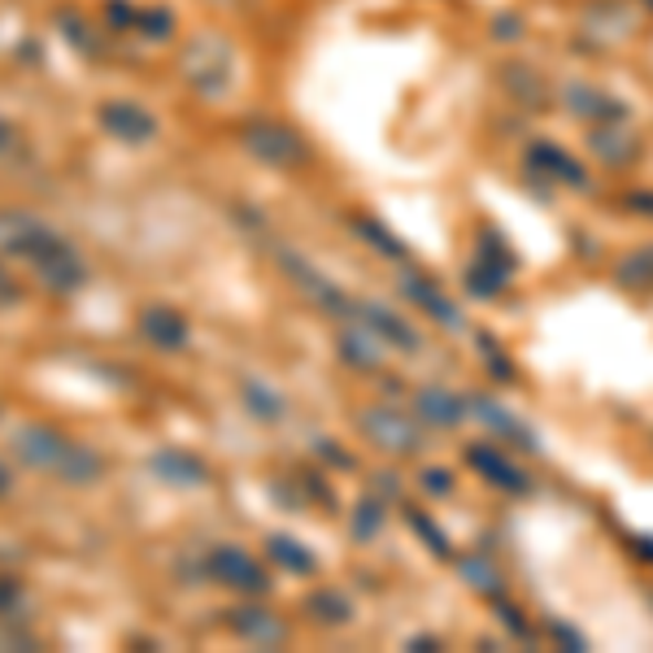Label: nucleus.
Returning a JSON list of instances; mask_svg holds the SVG:
<instances>
[{"mask_svg":"<svg viewBox=\"0 0 653 653\" xmlns=\"http://www.w3.org/2000/svg\"><path fill=\"white\" fill-rule=\"evenodd\" d=\"M9 488H13V475H9V466L0 462V497H9Z\"/></svg>","mask_w":653,"mask_h":653,"instance_id":"f8f14e48","label":"nucleus"},{"mask_svg":"<svg viewBox=\"0 0 653 653\" xmlns=\"http://www.w3.org/2000/svg\"><path fill=\"white\" fill-rule=\"evenodd\" d=\"M18 257H27L31 271H35V280L49 292H57V296H71V292L83 288V280H87V266H83V257L74 253V244L62 231H53L49 222H40V227L31 231V240H27V249H22Z\"/></svg>","mask_w":653,"mask_h":653,"instance_id":"f257e3e1","label":"nucleus"},{"mask_svg":"<svg viewBox=\"0 0 653 653\" xmlns=\"http://www.w3.org/2000/svg\"><path fill=\"white\" fill-rule=\"evenodd\" d=\"M214 571L222 576L227 583H240V588H262V576H257V567L244 558V554H231V549H222L214 558Z\"/></svg>","mask_w":653,"mask_h":653,"instance_id":"6e6552de","label":"nucleus"},{"mask_svg":"<svg viewBox=\"0 0 653 653\" xmlns=\"http://www.w3.org/2000/svg\"><path fill=\"white\" fill-rule=\"evenodd\" d=\"M40 227V218L27 214V210H0V253H22L27 249V240H31V231Z\"/></svg>","mask_w":653,"mask_h":653,"instance_id":"423d86ee","label":"nucleus"},{"mask_svg":"<svg viewBox=\"0 0 653 653\" xmlns=\"http://www.w3.org/2000/svg\"><path fill=\"white\" fill-rule=\"evenodd\" d=\"M101 127H105L114 140H127V145H145V140H152V131H157L152 114H145V109L131 105V101H109V105H101Z\"/></svg>","mask_w":653,"mask_h":653,"instance_id":"7ed1b4c3","label":"nucleus"},{"mask_svg":"<svg viewBox=\"0 0 653 653\" xmlns=\"http://www.w3.org/2000/svg\"><path fill=\"white\" fill-rule=\"evenodd\" d=\"M253 619H240V632H249V636H280V628L275 623H266V619H257V610H249Z\"/></svg>","mask_w":653,"mask_h":653,"instance_id":"1a4fd4ad","label":"nucleus"},{"mask_svg":"<svg viewBox=\"0 0 653 653\" xmlns=\"http://www.w3.org/2000/svg\"><path fill=\"white\" fill-rule=\"evenodd\" d=\"M140 331H145L152 345H161V349H179L183 336H188L183 318H179L175 309H166V305H152V309L140 314Z\"/></svg>","mask_w":653,"mask_h":653,"instance_id":"39448f33","label":"nucleus"},{"mask_svg":"<svg viewBox=\"0 0 653 653\" xmlns=\"http://www.w3.org/2000/svg\"><path fill=\"white\" fill-rule=\"evenodd\" d=\"M152 471H157L161 480H170V484H197V480H206V471H201L188 453H179V449L157 453V457H152Z\"/></svg>","mask_w":653,"mask_h":653,"instance_id":"0eeeda50","label":"nucleus"},{"mask_svg":"<svg viewBox=\"0 0 653 653\" xmlns=\"http://www.w3.org/2000/svg\"><path fill=\"white\" fill-rule=\"evenodd\" d=\"M18 296H22V288H18V280H13V275H9L4 266H0V305H13Z\"/></svg>","mask_w":653,"mask_h":653,"instance_id":"9d476101","label":"nucleus"},{"mask_svg":"<svg viewBox=\"0 0 653 653\" xmlns=\"http://www.w3.org/2000/svg\"><path fill=\"white\" fill-rule=\"evenodd\" d=\"M9 140H13V131H9L4 123H0V148H9Z\"/></svg>","mask_w":653,"mask_h":653,"instance_id":"ddd939ff","label":"nucleus"},{"mask_svg":"<svg viewBox=\"0 0 653 653\" xmlns=\"http://www.w3.org/2000/svg\"><path fill=\"white\" fill-rule=\"evenodd\" d=\"M145 31H148V35H161V31H170V18H161V13H145Z\"/></svg>","mask_w":653,"mask_h":653,"instance_id":"9b49d317","label":"nucleus"},{"mask_svg":"<svg viewBox=\"0 0 653 653\" xmlns=\"http://www.w3.org/2000/svg\"><path fill=\"white\" fill-rule=\"evenodd\" d=\"M101 471H105L101 453H96V449H87V444H78V440H71V449H66V457H62V466H57V475H53V480L83 488V484H96V480H101Z\"/></svg>","mask_w":653,"mask_h":653,"instance_id":"20e7f679","label":"nucleus"},{"mask_svg":"<svg viewBox=\"0 0 653 653\" xmlns=\"http://www.w3.org/2000/svg\"><path fill=\"white\" fill-rule=\"evenodd\" d=\"M66 449H71V435L57 432V428H49V423H27L22 432L13 435V457H18L27 471L57 475Z\"/></svg>","mask_w":653,"mask_h":653,"instance_id":"f03ea898","label":"nucleus"}]
</instances>
